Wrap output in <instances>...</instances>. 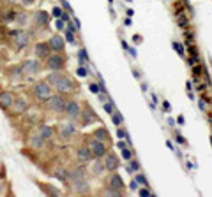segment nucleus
<instances>
[{
  "instance_id": "nucleus-47",
  "label": "nucleus",
  "mask_w": 212,
  "mask_h": 197,
  "mask_svg": "<svg viewBox=\"0 0 212 197\" xmlns=\"http://www.w3.org/2000/svg\"><path fill=\"white\" fill-rule=\"evenodd\" d=\"M62 9H65L67 12H71V14H73V9H71V5H69V2H67V0H62Z\"/></svg>"
},
{
  "instance_id": "nucleus-37",
  "label": "nucleus",
  "mask_w": 212,
  "mask_h": 197,
  "mask_svg": "<svg viewBox=\"0 0 212 197\" xmlns=\"http://www.w3.org/2000/svg\"><path fill=\"white\" fill-rule=\"evenodd\" d=\"M173 49L175 51H179V55H180L182 58H186V51H184V48H182V44H180L179 40H175L173 42Z\"/></svg>"
},
{
  "instance_id": "nucleus-34",
  "label": "nucleus",
  "mask_w": 212,
  "mask_h": 197,
  "mask_svg": "<svg viewBox=\"0 0 212 197\" xmlns=\"http://www.w3.org/2000/svg\"><path fill=\"white\" fill-rule=\"evenodd\" d=\"M65 30H69V32H73V34H76L78 30H80V26L76 25V21L74 20H69L65 23Z\"/></svg>"
},
{
  "instance_id": "nucleus-43",
  "label": "nucleus",
  "mask_w": 212,
  "mask_h": 197,
  "mask_svg": "<svg viewBox=\"0 0 212 197\" xmlns=\"http://www.w3.org/2000/svg\"><path fill=\"white\" fill-rule=\"evenodd\" d=\"M55 26H57V30H65V21L62 20V18H57V21H55Z\"/></svg>"
},
{
  "instance_id": "nucleus-23",
  "label": "nucleus",
  "mask_w": 212,
  "mask_h": 197,
  "mask_svg": "<svg viewBox=\"0 0 212 197\" xmlns=\"http://www.w3.org/2000/svg\"><path fill=\"white\" fill-rule=\"evenodd\" d=\"M90 173H92V176H97V178H101L103 174L108 173L106 167H104V160H103V158H94V164H92Z\"/></svg>"
},
{
  "instance_id": "nucleus-46",
  "label": "nucleus",
  "mask_w": 212,
  "mask_h": 197,
  "mask_svg": "<svg viewBox=\"0 0 212 197\" xmlns=\"http://www.w3.org/2000/svg\"><path fill=\"white\" fill-rule=\"evenodd\" d=\"M51 12H53V16H55V18H60V16H62V12H64V9H62V7H53V11H51Z\"/></svg>"
},
{
  "instance_id": "nucleus-30",
  "label": "nucleus",
  "mask_w": 212,
  "mask_h": 197,
  "mask_svg": "<svg viewBox=\"0 0 212 197\" xmlns=\"http://www.w3.org/2000/svg\"><path fill=\"white\" fill-rule=\"evenodd\" d=\"M78 62H80V65H85L89 62V55H87V49L85 48H80L78 49Z\"/></svg>"
},
{
  "instance_id": "nucleus-26",
  "label": "nucleus",
  "mask_w": 212,
  "mask_h": 197,
  "mask_svg": "<svg viewBox=\"0 0 212 197\" xmlns=\"http://www.w3.org/2000/svg\"><path fill=\"white\" fill-rule=\"evenodd\" d=\"M0 18L4 23H13V21L16 20V11L14 9H11V7H7V9H2L0 11Z\"/></svg>"
},
{
  "instance_id": "nucleus-35",
  "label": "nucleus",
  "mask_w": 212,
  "mask_h": 197,
  "mask_svg": "<svg viewBox=\"0 0 212 197\" xmlns=\"http://www.w3.org/2000/svg\"><path fill=\"white\" fill-rule=\"evenodd\" d=\"M64 37H65V40H67L69 44H78L76 35H74L73 32H69V30H64Z\"/></svg>"
},
{
  "instance_id": "nucleus-8",
  "label": "nucleus",
  "mask_w": 212,
  "mask_h": 197,
  "mask_svg": "<svg viewBox=\"0 0 212 197\" xmlns=\"http://www.w3.org/2000/svg\"><path fill=\"white\" fill-rule=\"evenodd\" d=\"M83 127H87V125H90V123H96V121H101V118L96 115V111H94V107L87 102V100H83V109H81V116L78 120Z\"/></svg>"
},
{
  "instance_id": "nucleus-53",
  "label": "nucleus",
  "mask_w": 212,
  "mask_h": 197,
  "mask_svg": "<svg viewBox=\"0 0 212 197\" xmlns=\"http://www.w3.org/2000/svg\"><path fill=\"white\" fill-rule=\"evenodd\" d=\"M7 2H9V4H13V2H16V0H7Z\"/></svg>"
},
{
  "instance_id": "nucleus-20",
  "label": "nucleus",
  "mask_w": 212,
  "mask_h": 197,
  "mask_svg": "<svg viewBox=\"0 0 212 197\" xmlns=\"http://www.w3.org/2000/svg\"><path fill=\"white\" fill-rule=\"evenodd\" d=\"M106 185H108V187H112V188H117V190H124V192H126V183H124L122 176H120L117 171L110 173V176H108V179H106Z\"/></svg>"
},
{
  "instance_id": "nucleus-29",
  "label": "nucleus",
  "mask_w": 212,
  "mask_h": 197,
  "mask_svg": "<svg viewBox=\"0 0 212 197\" xmlns=\"http://www.w3.org/2000/svg\"><path fill=\"white\" fill-rule=\"evenodd\" d=\"M103 109H104V113H106V115H113V113H115V104L112 102V98L103 102Z\"/></svg>"
},
{
  "instance_id": "nucleus-27",
  "label": "nucleus",
  "mask_w": 212,
  "mask_h": 197,
  "mask_svg": "<svg viewBox=\"0 0 212 197\" xmlns=\"http://www.w3.org/2000/svg\"><path fill=\"white\" fill-rule=\"evenodd\" d=\"M44 144H46V141L39 136V132L32 134V137H30V146H32V150H41Z\"/></svg>"
},
{
  "instance_id": "nucleus-5",
  "label": "nucleus",
  "mask_w": 212,
  "mask_h": 197,
  "mask_svg": "<svg viewBox=\"0 0 212 197\" xmlns=\"http://www.w3.org/2000/svg\"><path fill=\"white\" fill-rule=\"evenodd\" d=\"M67 65V55L65 53H51L44 60V67L48 71H65Z\"/></svg>"
},
{
  "instance_id": "nucleus-15",
  "label": "nucleus",
  "mask_w": 212,
  "mask_h": 197,
  "mask_svg": "<svg viewBox=\"0 0 212 197\" xmlns=\"http://www.w3.org/2000/svg\"><path fill=\"white\" fill-rule=\"evenodd\" d=\"M57 134L62 141H69L76 134V127L73 123H60V125H57Z\"/></svg>"
},
{
  "instance_id": "nucleus-7",
  "label": "nucleus",
  "mask_w": 212,
  "mask_h": 197,
  "mask_svg": "<svg viewBox=\"0 0 212 197\" xmlns=\"http://www.w3.org/2000/svg\"><path fill=\"white\" fill-rule=\"evenodd\" d=\"M87 143L85 144H89L90 146V150H92V155H94V158H103L106 153H108V150H110V146L106 144V143H103V141H99V139H96L92 134L90 136H87Z\"/></svg>"
},
{
  "instance_id": "nucleus-40",
  "label": "nucleus",
  "mask_w": 212,
  "mask_h": 197,
  "mask_svg": "<svg viewBox=\"0 0 212 197\" xmlns=\"http://www.w3.org/2000/svg\"><path fill=\"white\" fill-rule=\"evenodd\" d=\"M138 194L141 197H150V196H154L152 194V190L149 188V187H143V188H138Z\"/></svg>"
},
{
  "instance_id": "nucleus-18",
  "label": "nucleus",
  "mask_w": 212,
  "mask_h": 197,
  "mask_svg": "<svg viewBox=\"0 0 212 197\" xmlns=\"http://www.w3.org/2000/svg\"><path fill=\"white\" fill-rule=\"evenodd\" d=\"M69 185H71V188H73L74 194H80V196L90 194V183H89V179H73Z\"/></svg>"
},
{
  "instance_id": "nucleus-32",
  "label": "nucleus",
  "mask_w": 212,
  "mask_h": 197,
  "mask_svg": "<svg viewBox=\"0 0 212 197\" xmlns=\"http://www.w3.org/2000/svg\"><path fill=\"white\" fill-rule=\"evenodd\" d=\"M135 179L138 181V185H141V187H149V181H147L145 174H141L140 171H138V173H135Z\"/></svg>"
},
{
  "instance_id": "nucleus-51",
  "label": "nucleus",
  "mask_w": 212,
  "mask_h": 197,
  "mask_svg": "<svg viewBox=\"0 0 212 197\" xmlns=\"http://www.w3.org/2000/svg\"><path fill=\"white\" fill-rule=\"evenodd\" d=\"M163 106H164V109H166V111H170V104H168L166 100H163Z\"/></svg>"
},
{
  "instance_id": "nucleus-42",
  "label": "nucleus",
  "mask_w": 212,
  "mask_h": 197,
  "mask_svg": "<svg viewBox=\"0 0 212 197\" xmlns=\"http://www.w3.org/2000/svg\"><path fill=\"white\" fill-rule=\"evenodd\" d=\"M76 74H78V76H81V78H87V76H89V71H87V67H85V65H78Z\"/></svg>"
},
{
  "instance_id": "nucleus-33",
  "label": "nucleus",
  "mask_w": 212,
  "mask_h": 197,
  "mask_svg": "<svg viewBox=\"0 0 212 197\" xmlns=\"http://www.w3.org/2000/svg\"><path fill=\"white\" fill-rule=\"evenodd\" d=\"M110 116H112V121H113V125H117V127H120V125H122V121H124V116H122V115H120V113H118L117 109H115V113H113V115H110Z\"/></svg>"
},
{
  "instance_id": "nucleus-10",
  "label": "nucleus",
  "mask_w": 212,
  "mask_h": 197,
  "mask_svg": "<svg viewBox=\"0 0 212 197\" xmlns=\"http://www.w3.org/2000/svg\"><path fill=\"white\" fill-rule=\"evenodd\" d=\"M81 109H83V102H80V100H74V98H71V100H67V106H65V118L71 120V121H78L80 116H81Z\"/></svg>"
},
{
  "instance_id": "nucleus-25",
  "label": "nucleus",
  "mask_w": 212,
  "mask_h": 197,
  "mask_svg": "<svg viewBox=\"0 0 212 197\" xmlns=\"http://www.w3.org/2000/svg\"><path fill=\"white\" fill-rule=\"evenodd\" d=\"M53 176L57 178L60 183H67V185H69V181H71V178H69V169H64V167H57V169L53 171Z\"/></svg>"
},
{
  "instance_id": "nucleus-28",
  "label": "nucleus",
  "mask_w": 212,
  "mask_h": 197,
  "mask_svg": "<svg viewBox=\"0 0 212 197\" xmlns=\"http://www.w3.org/2000/svg\"><path fill=\"white\" fill-rule=\"evenodd\" d=\"M30 18H32V16H30L28 12L21 11V12H16V20H14V21H16L18 25H21V26H25V25L28 23V20H30Z\"/></svg>"
},
{
  "instance_id": "nucleus-13",
  "label": "nucleus",
  "mask_w": 212,
  "mask_h": 197,
  "mask_svg": "<svg viewBox=\"0 0 212 197\" xmlns=\"http://www.w3.org/2000/svg\"><path fill=\"white\" fill-rule=\"evenodd\" d=\"M14 100H16V93H14V92H11V90H2V92H0V109L7 113V111L13 107Z\"/></svg>"
},
{
  "instance_id": "nucleus-1",
  "label": "nucleus",
  "mask_w": 212,
  "mask_h": 197,
  "mask_svg": "<svg viewBox=\"0 0 212 197\" xmlns=\"http://www.w3.org/2000/svg\"><path fill=\"white\" fill-rule=\"evenodd\" d=\"M44 79L55 88V92H58V93L73 95V93L80 92V85L76 83V79L73 76H69L67 72H64V71H50V74Z\"/></svg>"
},
{
  "instance_id": "nucleus-22",
  "label": "nucleus",
  "mask_w": 212,
  "mask_h": 197,
  "mask_svg": "<svg viewBox=\"0 0 212 197\" xmlns=\"http://www.w3.org/2000/svg\"><path fill=\"white\" fill-rule=\"evenodd\" d=\"M92 136L96 139H99V141H103V143H106L108 146L112 144V134L108 132L106 127H97V129H94L92 130Z\"/></svg>"
},
{
  "instance_id": "nucleus-41",
  "label": "nucleus",
  "mask_w": 212,
  "mask_h": 197,
  "mask_svg": "<svg viewBox=\"0 0 212 197\" xmlns=\"http://www.w3.org/2000/svg\"><path fill=\"white\" fill-rule=\"evenodd\" d=\"M89 90L92 92V93H96V95H99L101 93V88H99V83H89Z\"/></svg>"
},
{
  "instance_id": "nucleus-19",
  "label": "nucleus",
  "mask_w": 212,
  "mask_h": 197,
  "mask_svg": "<svg viewBox=\"0 0 212 197\" xmlns=\"http://www.w3.org/2000/svg\"><path fill=\"white\" fill-rule=\"evenodd\" d=\"M37 132H39V136L44 139L46 143H50L51 139L55 137V134H57V127H53V125H48V123H39Z\"/></svg>"
},
{
  "instance_id": "nucleus-9",
  "label": "nucleus",
  "mask_w": 212,
  "mask_h": 197,
  "mask_svg": "<svg viewBox=\"0 0 212 197\" xmlns=\"http://www.w3.org/2000/svg\"><path fill=\"white\" fill-rule=\"evenodd\" d=\"M28 111H30V102L25 97H21V95H16V100H14L13 107H11L7 113L13 115V116H25Z\"/></svg>"
},
{
  "instance_id": "nucleus-38",
  "label": "nucleus",
  "mask_w": 212,
  "mask_h": 197,
  "mask_svg": "<svg viewBox=\"0 0 212 197\" xmlns=\"http://www.w3.org/2000/svg\"><path fill=\"white\" fill-rule=\"evenodd\" d=\"M205 72H207L205 65H193V74L194 76H200V74H205Z\"/></svg>"
},
{
  "instance_id": "nucleus-21",
  "label": "nucleus",
  "mask_w": 212,
  "mask_h": 197,
  "mask_svg": "<svg viewBox=\"0 0 212 197\" xmlns=\"http://www.w3.org/2000/svg\"><path fill=\"white\" fill-rule=\"evenodd\" d=\"M89 169L85 167V165H74L73 169H69V178H71V181L73 179H89ZM69 181V183H71Z\"/></svg>"
},
{
  "instance_id": "nucleus-6",
  "label": "nucleus",
  "mask_w": 212,
  "mask_h": 197,
  "mask_svg": "<svg viewBox=\"0 0 212 197\" xmlns=\"http://www.w3.org/2000/svg\"><path fill=\"white\" fill-rule=\"evenodd\" d=\"M19 65H21V69H23L25 76H37V74H41V72H42V69H44V63H42L39 58L21 60V62H19Z\"/></svg>"
},
{
  "instance_id": "nucleus-49",
  "label": "nucleus",
  "mask_w": 212,
  "mask_h": 197,
  "mask_svg": "<svg viewBox=\"0 0 212 197\" xmlns=\"http://www.w3.org/2000/svg\"><path fill=\"white\" fill-rule=\"evenodd\" d=\"M18 2H21V5H25V7H28V5H32L36 0H18Z\"/></svg>"
},
{
  "instance_id": "nucleus-54",
  "label": "nucleus",
  "mask_w": 212,
  "mask_h": 197,
  "mask_svg": "<svg viewBox=\"0 0 212 197\" xmlns=\"http://www.w3.org/2000/svg\"><path fill=\"white\" fill-rule=\"evenodd\" d=\"M0 194H2V187H0Z\"/></svg>"
},
{
  "instance_id": "nucleus-17",
  "label": "nucleus",
  "mask_w": 212,
  "mask_h": 197,
  "mask_svg": "<svg viewBox=\"0 0 212 197\" xmlns=\"http://www.w3.org/2000/svg\"><path fill=\"white\" fill-rule=\"evenodd\" d=\"M48 42H50V48H51L53 53H65V37H62L58 34H53L48 39Z\"/></svg>"
},
{
  "instance_id": "nucleus-3",
  "label": "nucleus",
  "mask_w": 212,
  "mask_h": 197,
  "mask_svg": "<svg viewBox=\"0 0 212 197\" xmlns=\"http://www.w3.org/2000/svg\"><path fill=\"white\" fill-rule=\"evenodd\" d=\"M69 95H65V93H53L51 97L48 98V102H46V106H48V109L53 113V115H64L65 113V106H67V100H69Z\"/></svg>"
},
{
  "instance_id": "nucleus-2",
  "label": "nucleus",
  "mask_w": 212,
  "mask_h": 197,
  "mask_svg": "<svg viewBox=\"0 0 212 197\" xmlns=\"http://www.w3.org/2000/svg\"><path fill=\"white\" fill-rule=\"evenodd\" d=\"M30 95L32 98L37 102V104H46L48 98L53 95V86L46 81V79H41V81H36L32 86H30Z\"/></svg>"
},
{
  "instance_id": "nucleus-45",
  "label": "nucleus",
  "mask_w": 212,
  "mask_h": 197,
  "mask_svg": "<svg viewBox=\"0 0 212 197\" xmlns=\"http://www.w3.org/2000/svg\"><path fill=\"white\" fill-rule=\"evenodd\" d=\"M198 62H200V57H198V55H193L191 58H187V63H189L191 67H193V65H196Z\"/></svg>"
},
{
  "instance_id": "nucleus-12",
  "label": "nucleus",
  "mask_w": 212,
  "mask_h": 197,
  "mask_svg": "<svg viewBox=\"0 0 212 197\" xmlns=\"http://www.w3.org/2000/svg\"><path fill=\"white\" fill-rule=\"evenodd\" d=\"M74 157H76L78 162L87 164V162H90L94 158V155H92V150H90L89 144H80V146L74 148Z\"/></svg>"
},
{
  "instance_id": "nucleus-31",
  "label": "nucleus",
  "mask_w": 212,
  "mask_h": 197,
  "mask_svg": "<svg viewBox=\"0 0 212 197\" xmlns=\"http://www.w3.org/2000/svg\"><path fill=\"white\" fill-rule=\"evenodd\" d=\"M140 169H141L140 162H138L136 158H131V160H129V169H127V171H129V173H138Z\"/></svg>"
},
{
  "instance_id": "nucleus-24",
  "label": "nucleus",
  "mask_w": 212,
  "mask_h": 197,
  "mask_svg": "<svg viewBox=\"0 0 212 197\" xmlns=\"http://www.w3.org/2000/svg\"><path fill=\"white\" fill-rule=\"evenodd\" d=\"M7 76L13 79V81H21V79L25 78V72H23V69H21V65H14V67H7Z\"/></svg>"
},
{
  "instance_id": "nucleus-14",
  "label": "nucleus",
  "mask_w": 212,
  "mask_h": 197,
  "mask_svg": "<svg viewBox=\"0 0 212 197\" xmlns=\"http://www.w3.org/2000/svg\"><path fill=\"white\" fill-rule=\"evenodd\" d=\"M103 160H104V167H106L108 173H113V171H117L120 167V158H118V155H117L115 151H110L108 150V153L103 157Z\"/></svg>"
},
{
  "instance_id": "nucleus-39",
  "label": "nucleus",
  "mask_w": 212,
  "mask_h": 197,
  "mask_svg": "<svg viewBox=\"0 0 212 197\" xmlns=\"http://www.w3.org/2000/svg\"><path fill=\"white\" fill-rule=\"evenodd\" d=\"M117 137H118V139H129L127 130H126L124 127H117Z\"/></svg>"
},
{
  "instance_id": "nucleus-4",
  "label": "nucleus",
  "mask_w": 212,
  "mask_h": 197,
  "mask_svg": "<svg viewBox=\"0 0 212 197\" xmlns=\"http://www.w3.org/2000/svg\"><path fill=\"white\" fill-rule=\"evenodd\" d=\"M11 37H13V42H14V48L16 51H21V49H27L32 42V34L25 28H18V30H13L11 32Z\"/></svg>"
},
{
  "instance_id": "nucleus-50",
  "label": "nucleus",
  "mask_w": 212,
  "mask_h": 197,
  "mask_svg": "<svg viewBox=\"0 0 212 197\" xmlns=\"http://www.w3.org/2000/svg\"><path fill=\"white\" fill-rule=\"evenodd\" d=\"M131 190H138V181H136L135 178H133V181H131Z\"/></svg>"
},
{
  "instance_id": "nucleus-44",
  "label": "nucleus",
  "mask_w": 212,
  "mask_h": 197,
  "mask_svg": "<svg viewBox=\"0 0 212 197\" xmlns=\"http://www.w3.org/2000/svg\"><path fill=\"white\" fill-rule=\"evenodd\" d=\"M175 139H177V143H179V144H182V146H186V144H187V143H186V139L182 137L177 130H175Z\"/></svg>"
},
{
  "instance_id": "nucleus-48",
  "label": "nucleus",
  "mask_w": 212,
  "mask_h": 197,
  "mask_svg": "<svg viewBox=\"0 0 212 197\" xmlns=\"http://www.w3.org/2000/svg\"><path fill=\"white\" fill-rule=\"evenodd\" d=\"M198 107H200L202 111H205V109H207V104H205V98H202V100L198 102Z\"/></svg>"
},
{
  "instance_id": "nucleus-52",
  "label": "nucleus",
  "mask_w": 212,
  "mask_h": 197,
  "mask_svg": "<svg viewBox=\"0 0 212 197\" xmlns=\"http://www.w3.org/2000/svg\"><path fill=\"white\" fill-rule=\"evenodd\" d=\"M186 85H187V92H191V90H193V85H191V81H187Z\"/></svg>"
},
{
  "instance_id": "nucleus-11",
  "label": "nucleus",
  "mask_w": 212,
  "mask_h": 197,
  "mask_svg": "<svg viewBox=\"0 0 212 197\" xmlns=\"http://www.w3.org/2000/svg\"><path fill=\"white\" fill-rule=\"evenodd\" d=\"M51 53H53V51H51L48 40H39V42H36V46H34V57H36V58H39L41 62H44Z\"/></svg>"
},
{
  "instance_id": "nucleus-16",
  "label": "nucleus",
  "mask_w": 212,
  "mask_h": 197,
  "mask_svg": "<svg viewBox=\"0 0 212 197\" xmlns=\"http://www.w3.org/2000/svg\"><path fill=\"white\" fill-rule=\"evenodd\" d=\"M50 12H46V11H36V12H32V23L36 25V26H39V28H46L48 25H50Z\"/></svg>"
},
{
  "instance_id": "nucleus-36",
  "label": "nucleus",
  "mask_w": 212,
  "mask_h": 197,
  "mask_svg": "<svg viewBox=\"0 0 212 197\" xmlns=\"http://www.w3.org/2000/svg\"><path fill=\"white\" fill-rule=\"evenodd\" d=\"M120 151H122V158H124V160H131V158H133V155H135V151H133L131 148H127V146H126V148H122Z\"/></svg>"
}]
</instances>
